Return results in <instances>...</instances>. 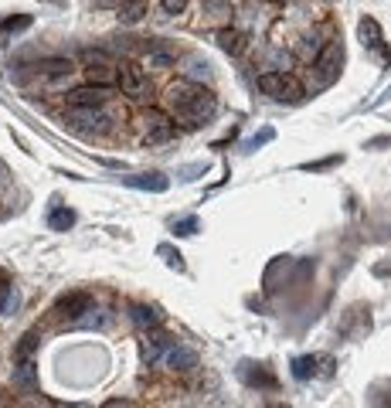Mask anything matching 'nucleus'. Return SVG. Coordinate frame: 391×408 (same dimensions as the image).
<instances>
[{"label":"nucleus","mask_w":391,"mask_h":408,"mask_svg":"<svg viewBox=\"0 0 391 408\" xmlns=\"http://www.w3.org/2000/svg\"><path fill=\"white\" fill-rule=\"evenodd\" d=\"M167 102L187 123H208L218 113V99L208 89H201V82H187V78H180L167 89Z\"/></svg>","instance_id":"nucleus-1"},{"label":"nucleus","mask_w":391,"mask_h":408,"mask_svg":"<svg viewBox=\"0 0 391 408\" xmlns=\"http://www.w3.org/2000/svg\"><path fill=\"white\" fill-rule=\"evenodd\" d=\"M259 89L269 99H275V102H303V96H306L303 82L293 72H262L259 75Z\"/></svg>","instance_id":"nucleus-2"},{"label":"nucleus","mask_w":391,"mask_h":408,"mask_svg":"<svg viewBox=\"0 0 391 408\" xmlns=\"http://www.w3.org/2000/svg\"><path fill=\"white\" fill-rule=\"evenodd\" d=\"M116 85L123 89V96H133V99H143L150 92V82H147V72L133 65V61H123L116 68Z\"/></svg>","instance_id":"nucleus-3"},{"label":"nucleus","mask_w":391,"mask_h":408,"mask_svg":"<svg viewBox=\"0 0 391 408\" xmlns=\"http://www.w3.org/2000/svg\"><path fill=\"white\" fill-rule=\"evenodd\" d=\"M316 78H320V85H330L333 78H337V65H340V44L337 41H327L323 48H320V55H316Z\"/></svg>","instance_id":"nucleus-4"},{"label":"nucleus","mask_w":391,"mask_h":408,"mask_svg":"<svg viewBox=\"0 0 391 408\" xmlns=\"http://www.w3.org/2000/svg\"><path fill=\"white\" fill-rule=\"evenodd\" d=\"M68 123L72 126H82V130H106V123H109V116L99 109V106H72L68 109Z\"/></svg>","instance_id":"nucleus-5"},{"label":"nucleus","mask_w":391,"mask_h":408,"mask_svg":"<svg viewBox=\"0 0 391 408\" xmlns=\"http://www.w3.org/2000/svg\"><path fill=\"white\" fill-rule=\"evenodd\" d=\"M143 126H147V140H150V143H163V140L174 136V119L163 116L160 109H147Z\"/></svg>","instance_id":"nucleus-6"},{"label":"nucleus","mask_w":391,"mask_h":408,"mask_svg":"<svg viewBox=\"0 0 391 408\" xmlns=\"http://www.w3.org/2000/svg\"><path fill=\"white\" fill-rule=\"evenodd\" d=\"M55 313L78 320L82 313H92V296H89V292H65V296H58V303H55Z\"/></svg>","instance_id":"nucleus-7"},{"label":"nucleus","mask_w":391,"mask_h":408,"mask_svg":"<svg viewBox=\"0 0 391 408\" xmlns=\"http://www.w3.org/2000/svg\"><path fill=\"white\" fill-rule=\"evenodd\" d=\"M357 38H361L364 48H371V51H378V55H385V31H381V24H378L374 18H361V24H357Z\"/></svg>","instance_id":"nucleus-8"},{"label":"nucleus","mask_w":391,"mask_h":408,"mask_svg":"<svg viewBox=\"0 0 391 408\" xmlns=\"http://www.w3.org/2000/svg\"><path fill=\"white\" fill-rule=\"evenodd\" d=\"M109 92L113 89H102V85H78L65 99H68V106H102L109 99Z\"/></svg>","instance_id":"nucleus-9"},{"label":"nucleus","mask_w":391,"mask_h":408,"mask_svg":"<svg viewBox=\"0 0 391 408\" xmlns=\"http://www.w3.org/2000/svg\"><path fill=\"white\" fill-rule=\"evenodd\" d=\"M14 385H18L20 391H27V395H35V391H38V368H35V361H31V357L18 361V371H14Z\"/></svg>","instance_id":"nucleus-10"},{"label":"nucleus","mask_w":391,"mask_h":408,"mask_svg":"<svg viewBox=\"0 0 391 408\" xmlns=\"http://www.w3.org/2000/svg\"><path fill=\"white\" fill-rule=\"evenodd\" d=\"M167 368H174V371H191L197 364V354L191 347H180V344H170L167 347Z\"/></svg>","instance_id":"nucleus-11"},{"label":"nucleus","mask_w":391,"mask_h":408,"mask_svg":"<svg viewBox=\"0 0 391 408\" xmlns=\"http://www.w3.org/2000/svg\"><path fill=\"white\" fill-rule=\"evenodd\" d=\"M130 187H139V191H154V194H160V191H167L170 187V180L163 174H133V177H123Z\"/></svg>","instance_id":"nucleus-12"},{"label":"nucleus","mask_w":391,"mask_h":408,"mask_svg":"<svg viewBox=\"0 0 391 408\" xmlns=\"http://www.w3.org/2000/svg\"><path fill=\"white\" fill-rule=\"evenodd\" d=\"M218 48L235 58V55L245 51V35H242L238 27H225V31H218Z\"/></svg>","instance_id":"nucleus-13"},{"label":"nucleus","mask_w":391,"mask_h":408,"mask_svg":"<svg viewBox=\"0 0 391 408\" xmlns=\"http://www.w3.org/2000/svg\"><path fill=\"white\" fill-rule=\"evenodd\" d=\"M211 61L208 58H197V55H191V58H184V78L187 82H211Z\"/></svg>","instance_id":"nucleus-14"},{"label":"nucleus","mask_w":391,"mask_h":408,"mask_svg":"<svg viewBox=\"0 0 391 408\" xmlns=\"http://www.w3.org/2000/svg\"><path fill=\"white\" fill-rule=\"evenodd\" d=\"M242 378H245V385H255V388H273L275 385V374L262 368V364H242Z\"/></svg>","instance_id":"nucleus-15"},{"label":"nucleus","mask_w":391,"mask_h":408,"mask_svg":"<svg viewBox=\"0 0 391 408\" xmlns=\"http://www.w3.org/2000/svg\"><path fill=\"white\" fill-rule=\"evenodd\" d=\"M130 316H133V323H137L139 330H160V313H156L154 307H143V303H137V307L130 310Z\"/></svg>","instance_id":"nucleus-16"},{"label":"nucleus","mask_w":391,"mask_h":408,"mask_svg":"<svg viewBox=\"0 0 391 408\" xmlns=\"http://www.w3.org/2000/svg\"><path fill=\"white\" fill-rule=\"evenodd\" d=\"M170 344H174V337H167V333H154V337L143 344V361H147V364H156V361H160V354L170 347Z\"/></svg>","instance_id":"nucleus-17"},{"label":"nucleus","mask_w":391,"mask_h":408,"mask_svg":"<svg viewBox=\"0 0 391 408\" xmlns=\"http://www.w3.org/2000/svg\"><path fill=\"white\" fill-rule=\"evenodd\" d=\"M31 14H14V18L0 20V38H14V35H20V31H27L31 27Z\"/></svg>","instance_id":"nucleus-18"},{"label":"nucleus","mask_w":391,"mask_h":408,"mask_svg":"<svg viewBox=\"0 0 391 408\" xmlns=\"http://www.w3.org/2000/svg\"><path fill=\"white\" fill-rule=\"evenodd\" d=\"M85 72H89V85H102V89L116 85V68L113 65H99V68H85Z\"/></svg>","instance_id":"nucleus-19"},{"label":"nucleus","mask_w":391,"mask_h":408,"mask_svg":"<svg viewBox=\"0 0 391 408\" xmlns=\"http://www.w3.org/2000/svg\"><path fill=\"white\" fill-rule=\"evenodd\" d=\"M143 14H147V0H126L119 7V20L123 24H137V20H143Z\"/></svg>","instance_id":"nucleus-20"},{"label":"nucleus","mask_w":391,"mask_h":408,"mask_svg":"<svg viewBox=\"0 0 391 408\" xmlns=\"http://www.w3.org/2000/svg\"><path fill=\"white\" fill-rule=\"evenodd\" d=\"M82 65L85 68H99V65H113V55L106 48H85L82 51Z\"/></svg>","instance_id":"nucleus-21"},{"label":"nucleus","mask_w":391,"mask_h":408,"mask_svg":"<svg viewBox=\"0 0 391 408\" xmlns=\"http://www.w3.org/2000/svg\"><path fill=\"white\" fill-rule=\"evenodd\" d=\"M41 75H68L72 72V61L68 58H48V61H41V65H35Z\"/></svg>","instance_id":"nucleus-22"},{"label":"nucleus","mask_w":391,"mask_h":408,"mask_svg":"<svg viewBox=\"0 0 391 408\" xmlns=\"http://www.w3.org/2000/svg\"><path fill=\"white\" fill-rule=\"evenodd\" d=\"M48 225H51L55 232H68V228L75 225V211H68V208H58V211H51Z\"/></svg>","instance_id":"nucleus-23"},{"label":"nucleus","mask_w":391,"mask_h":408,"mask_svg":"<svg viewBox=\"0 0 391 408\" xmlns=\"http://www.w3.org/2000/svg\"><path fill=\"white\" fill-rule=\"evenodd\" d=\"M204 11L211 20H228L232 18V4L228 0H204Z\"/></svg>","instance_id":"nucleus-24"},{"label":"nucleus","mask_w":391,"mask_h":408,"mask_svg":"<svg viewBox=\"0 0 391 408\" xmlns=\"http://www.w3.org/2000/svg\"><path fill=\"white\" fill-rule=\"evenodd\" d=\"M293 374L299 378V381L313 378V374H316V357H296V361H293Z\"/></svg>","instance_id":"nucleus-25"},{"label":"nucleus","mask_w":391,"mask_h":408,"mask_svg":"<svg viewBox=\"0 0 391 408\" xmlns=\"http://www.w3.org/2000/svg\"><path fill=\"white\" fill-rule=\"evenodd\" d=\"M35 350H38V333H24L14 354H18V361H24V357H35Z\"/></svg>","instance_id":"nucleus-26"},{"label":"nucleus","mask_w":391,"mask_h":408,"mask_svg":"<svg viewBox=\"0 0 391 408\" xmlns=\"http://www.w3.org/2000/svg\"><path fill=\"white\" fill-rule=\"evenodd\" d=\"M160 255H163V262H167L170 269L184 272V259H180V252H177V249H170V245H160Z\"/></svg>","instance_id":"nucleus-27"},{"label":"nucleus","mask_w":391,"mask_h":408,"mask_svg":"<svg viewBox=\"0 0 391 408\" xmlns=\"http://www.w3.org/2000/svg\"><path fill=\"white\" fill-rule=\"evenodd\" d=\"M320 48H323V44H320V38H303V44H299V55H303V58H316V55H320Z\"/></svg>","instance_id":"nucleus-28"},{"label":"nucleus","mask_w":391,"mask_h":408,"mask_svg":"<svg viewBox=\"0 0 391 408\" xmlns=\"http://www.w3.org/2000/svg\"><path fill=\"white\" fill-rule=\"evenodd\" d=\"M269 61H273V65H279L275 72H286V68L293 65V58H290V51H279V48H273V51H269Z\"/></svg>","instance_id":"nucleus-29"},{"label":"nucleus","mask_w":391,"mask_h":408,"mask_svg":"<svg viewBox=\"0 0 391 408\" xmlns=\"http://www.w3.org/2000/svg\"><path fill=\"white\" fill-rule=\"evenodd\" d=\"M273 130H262V133L259 136H252V140H249V143H245V150H249V154H252V150H259V147H262V143H269V140H273Z\"/></svg>","instance_id":"nucleus-30"},{"label":"nucleus","mask_w":391,"mask_h":408,"mask_svg":"<svg viewBox=\"0 0 391 408\" xmlns=\"http://www.w3.org/2000/svg\"><path fill=\"white\" fill-rule=\"evenodd\" d=\"M194 228H197V218H180L174 225V235H194Z\"/></svg>","instance_id":"nucleus-31"},{"label":"nucleus","mask_w":391,"mask_h":408,"mask_svg":"<svg viewBox=\"0 0 391 408\" xmlns=\"http://www.w3.org/2000/svg\"><path fill=\"white\" fill-rule=\"evenodd\" d=\"M187 4H191V0H163V11H167V14H184Z\"/></svg>","instance_id":"nucleus-32"},{"label":"nucleus","mask_w":391,"mask_h":408,"mask_svg":"<svg viewBox=\"0 0 391 408\" xmlns=\"http://www.w3.org/2000/svg\"><path fill=\"white\" fill-rule=\"evenodd\" d=\"M7 286H11V279H7V276L0 272V290H7Z\"/></svg>","instance_id":"nucleus-33"},{"label":"nucleus","mask_w":391,"mask_h":408,"mask_svg":"<svg viewBox=\"0 0 391 408\" xmlns=\"http://www.w3.org/2000/svg\"><path fill=\"white\" fill-rule=\"evenodd\" d=\"M99 4H113V0H99Z\"/></svg>","instance_id":"nucleus-34"},{"label":"nucleus","mask_w":391,"mask_h":408,"mask_svg":"<svg viewBox=\"0 0 391 408\" xmlns=\"http://www.w3.org/2000/svg\"><path fill=\"white\" fill-rule=\"evenodd\" d=\"M273 4H286V0H273Z\"/></svg>","instance_id":"nucleus-35"},{"label":"nucleus","mask_w":391,"mask_h":408,"mask_svg":"<svg viewBox=\"0 0 391 408\" xmlns=\"http://www.w3.org/2000/svg\"><path fill=\"white\" fill-rule=\"evenodd\" d=\"M48 4H61V0H48Z\"/></svg>","instance_id":"nucleus-36"},{"label":"nucleus","mask_w":391,"mask_h":408,"mask_svg":"<svg viewBox=\"0 0 391 408\" xmlns=\"http://www.w3.org/2000/svg\"><path fill=\"white\" fill-rule=\"evenodd\" d=\"M0 171H4V163H0Z\"/></svg>","instance_id":"nucleus-37"}]
</instances>
